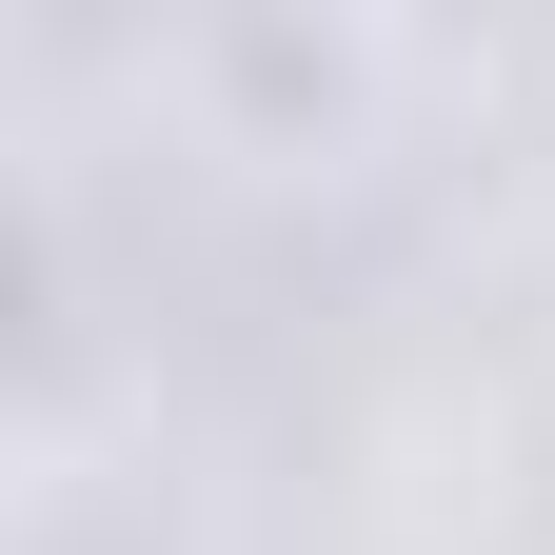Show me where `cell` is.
<instances>
[{"label":"cell","mask_w":555,"mask_h":555,"mask_svg":"<svg viewBox=\"0 0 555 555\" xmlns=\"http://www.w3.org/2000/svg\"><path fill=\"white\" fill-rule=\"evenodd\" d=\"M179 100H198L219 159L318 179V159H358V139H377L397 40H377V21H298V0H258V21H198V40H179Z\"/></svg>","instance_id":"cell-1"}]
</instances>
